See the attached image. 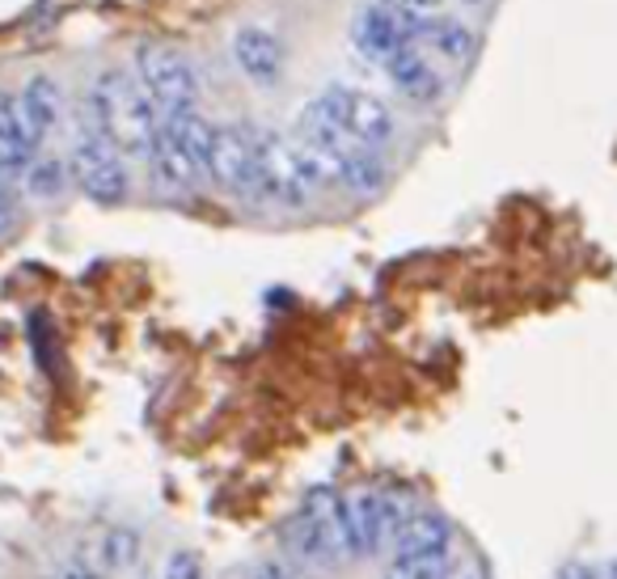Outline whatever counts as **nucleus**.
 Instances as JSON below:
<instances>
[{
  "label": "nucleus",
  "instance_id": "nucleus-16",
  "mask_svg": "<svg viewBox=\"0 0 617 579\" xmlns=\"http://www.w3.org/2000/svg\"><path fill=\"white\" fill-rule=\"evenodd\" d=\"M393 554H453V525L440 512H415L393 541Z\"/></svg>",
  "mask_w": 617,
  "mask_h": 579
},
{
  "label": "nucleus",
  "instance_id": "nucleus-18",
  "mask_svg": "<svg viewBox=\"0 0 617 579\" xmlns=\"http://www.w3.org/2000/svg\"><path fill=\"white\" fill-rule=\"evenodd\" d=\"M453 554H393L381 579H444Z\"/></svg>",
  "mask_w": 617,
  "mask_h": 579
},
{
  "label": "nucleus",
  "instance_id": "nucleus-27",
  "mask_svg": "<svg viewBox=\"0 0 617 579\" xmlns=\"http://www.w3.org/2000/svg\"><path fill=\"white\" fill-rule=\"evenodd\" d=\"M605 579H617V563H609V571H605Z\"/></svg>",
  "mask_w": 617,
  "mask_h": 579
},
{
  "label": "nucleus",
  "instance_id": "nucleus-10",
  "mask_svg": "<svg viewBox=\"0 0 617 579\" xmlns=\"http://www.w3.org/2000/svg\"><path fill=\"white\" fill-rule=\"evenodd\" d=\"M398 13H402V26H406L411 42H415L424 55L444 60V64H465V60H469L474 35H469L465 22L440 17V13H415V9H406V4H398Z\"/></svg>",
  "mask_w": 617,
  "mask_h": 579
},
{
  "label": "nucleus",
  "instance_id": "nucleus-1",
  "mask_svg": "<svg viewBox=\"0 0 617 579\" xmlns=\"http://www.w3.org/2000/svg\"><path fill=\"white\" fill-rule=\"evenodd\" d=\"M85 127L102 131L123 156H144L153 153L156 131H161V111L153 98L144 93V85L127 68H111L89 85L85 93Z\"/></svg>",
  "mask_w": 617,
  "mask_h": 579
},
{
  "label": "nucleus",
  "instance_id": "nucleus-25",
  "mask_svg": "<svg viewBox=\"0 0 617 579\" xmlns=\"http://www.w3.org/2000/svg\"><path fill=\"white\" fill-rule=\"evenodd\" d=\"M393 4H406V9H415V13H440V9H444V0H393Z\"/></svg>",
  "mask_w": 617,
  "mask_h": 579
},
{
  "label": "nucleus",
  "instance_id": "nucleus-17",
  "mask_svg": "<svg viewBox=\"0 0 617 579\" xmlns=\"http://www.w3.org/2000/svg\"><path fill=\"white\" fill-rule=\"evenodd\" d=\"M68 182H73V178H68V161H60L55 153L42 149V153L30 161V169L22 174L17 187H26V194H35V199H60Z\"/></svg>",
  "mask_w": 617,
  "mask_h": 579
},
{
  "label": "nucleus",
  "instance_id": "nucleus-26",
  "mask_svg": "<svg viewBox=\"0 0 617 579\" xmlns=\"http://www.w3.org/2000/svg\"><path fill=\"white\" fill-rule=\"evenodd\" d=\"M60 579H98V576H93L89 567H80V563H77V567H68V571H64Z\"/></svg>",
  "mask_w": 617,
  "mask_h": 579
},
{
  "label": "nucleus",
  "instance_id": "nucleus-20",
  "mask_svg": "<svg viewBox=\"0 0 617 579\" xmlns=\"http://www.w3.org/2000/svg\"><path fill=\"white\" fill-rule=\"evenodd\" d=\"M161 579H203V563L194 550H178L165 558V576Z\"/></svg>",
  "mask_w": 617,
  "mask_h": 579
},
{
  "label": "nucleus",
  "instance_id": "nucleus-11",
  "mask_svg": "<svg viewBox=\"0 0 617 579\" xmlns=\"http://www.w3.org/2000/svg\"><path fill=\"white\" fill-rule=\"evenodd\" d=\"M351 39H355V47H360L373 64H386L398 51L415 47L411 35H406V26H402V13H398L393 0H373V4H364V9L355 13V22H351Z\"/></svg>",
  "mask_w": 617,
  "mask_h": 579
},
{
  "label": "nucleus",
  "instance_id": "nucleus-7",
  "mask_svg": "<svg viewBox=\"0 0 617 579\" xmlns=\"http://www.w3.org/2000/svg\"><path fill=\"white\" fill-rule=\"evenodd\" d=\"M313 115H322L330 127H339L348 140L355 144H368V149H381L393 140V111L377 93L368 89H351V85H330L322 89L313 102H308Z\"/></svg>",
  "mask_w": 617,
  "mask_h": 579
},
{
  "label": "nucleus",
  "instance_id": "nucleus-22",
  "mask_svg": "<svg viewBox=\"0 0 617 579\" xmlns=\"http://www.w3.org/2000/svg\"><path fill=\"white\" fill-rule=\"evenodd\" d=\"M444 579H482V571H478V563H474V558H453V563H449V576Z\"/></svg>",
  "mask_w": 617,
  "mask_h": 579
},
{
  "label": "nucleus",
  "instance_id": "nucleus-15",
  "mask_svg": "<svg viewBox=\"0 0 617 579\" xmlns=\"http://www.w3.org/2000/svg\"><path fill=\"white\" fill-rule=\"evenodd\" d=\"M381 73L398 85V93H402V98H411V102H419V106L436 102V98H440V89H444V80H440V73H436V64L427 60L419 47L398 51L393 60L381 64Z\"/></svg>",
  "mask_w": 617,
  "mask_h": 579
},
{
  "label": "nucleus",
  "instance_id": "nucleus-13",
  "mask_svg": "<svg viewBox=\"0 0 617 579\" xmlns=\"http://www.w3.org/2000/svg\"><path fill=\"white\" fill-rule=\"evenodd\" d=\"M42 149L35 144L26 118H22V106H17V93H4L0 89V174L9 182H22V174L30 169V161L39 156Z\"/></svg>",
  "mask_w": 617,
  "mask_h": 579
},
{
  "label": "nucleus",
  "instance_id": "nucleus-6",
  "mask_svg": "<svg viewBox=\"0 0 617 579\" xmlns=\"http://www.w3.org/2000/svg\"><path fill=\"white\" fill-rule=\"evenodd\" d=\"M68 178H73V187L80 194H89L102 207H118L127 199V191H131L127 156L118 153L102 131H93L85 123L77 127L73 149H68Z\"/></svg>",
  "mask_w": 617,
  "mask_h": 579
},
{
  "label": "nucleus",
  "instance_id": "nucleus-14",
  "mask_svg": "<svg viewBox=\"0 0 617 579\" xmlns=\"http://www.w3.org/2000/svg\"><path fill=\"white\" fill-rule=\"evenodd\" d=\"M232 64L254 85H275L284 73V47L263 26H241L232 35Z\"/></svg>",
  "mask_w": 617,
  "mask_h": 579
},
{
  "label": "nucleus",
  "instance_id": "nucleus-2",
  "mask_svg": "<svg viewBox=\"0 0 617 579\" xmlns=\"http://www.w3.org/2000/svg\"><path fill=\"white\" fill-rule=\"evenodd\" d=\"M250 140H254V203L305 207L322 187V174L313 169L305 149L259 123H250Z\"/></svg>",
  "mask_w": 617,
  "mask_h": 579
},
{
  "label": "nucleus",
  "instance_id": "nucleus-5",
  "mask_svg": "<svg viewBox=\"0 0 617 579\" xmlns=\"http://www.w3.org/2000/svg\"><path fill=\"white\" fill-rule=\"evenodd\" d=\"M415 516L411 500L389 487H360L343 495V525H348V558H373L398 541L402 525Z\"/></svg>",
  "mask_w": 617,
  "mask_h": 579
},
{
  "label": "nucleus",
  "instance_id": "nucleus-12",
  "mask_svg": "<svg viewBox=\"0 0 617 579\" xmlns=\"http://www.w3.org/2000/svg\"><path fill=\"white\" fill-rule=\"evenodd\" d=\"M17 106H22V118H26V127H30L39 149H47V140L68 123V98H64V89L51 77L26 80V89L17 93Z\"/></svg>",
  "mask_w": 617,
  "mask_h": 579
},
{
  "label": "nucleus",
  "instance_id": "nucleus-4",
  "mask_svg": "<svg viewBox=\"0 0 617 579\" xmlns=\"http://www.w3.org/2000/svg\"><path fill=\"white\" fill-rule=\"evenodd\" d=\"M212 127L207 118H199L194 111L182 115H161V131H156V144L149 153V169H153L156 187L161 191H191L207 165V144H212Z\"/></svg>",
  "mask_w": 617,
  "mask_h": 579
},
{
  "label": "nucleus",
  "instance_id": "nucleus-21",
  "mask_svg": "<svg viewBox=\"0 0 617 579\" xmlns=\"http://www.w3.org/2000/svg\"><path fill=\"white\" fill-rule=\"evenodd\" d=\"M13 221H17V194H13V182L0 174V232L13 229Z\"/></svg>",
  "mask_w": 617,
  "mask_h": 579
},
{
  "label": "nucleus",
  "instance_id": "nucleus-3",
  "mask_svg": "<svg viewBox=\"0 0 617 579\" xmlns=\"http://www.w3.org/2000/svg\"><path fill=\"white\" fill-rule=\"evenodd\" d=\"M288 550L308 567H339L348 558V525H343V495L335 487H313L284 529Z\"/></svg>",
  "mask_w": 617,
  "mask_h": 579
},
{
  "label": "nucleus",
  "instance_id": "nucleus-9",
  "mask_svg": "<svg viewBox=\"0 0 617 579\" xmlns=\"http://www.w3.org/2000/svg\"><path fill=\"white\" fill-rule=\"evenodd\" d=\"M203 174L237 199H254V140L250 123H216Z\"/></svg>",
  "mask_w": 617,
  "mask_h": 579
},
{
  "label": "nucleus",
  "instance_id": "nucleus-19",
  "mask_svg": "<svg viewBox=\"0 0 617 579\" xmlns=\"http://www.w3.org/2000/svg\"><path fill=\"white\" fill-rule=\"evenodd\" d=\"M136 554H140V541L131 529H115V533H106L102 541V563H106V571H127L131 563H136Z\"/></svg>",
  "mask_w": 617,
  "mask_h": 579
},
{
  "label": "nucleus",
  "instance_id": "nucleus-8",
  "mask_svg": "<svg viewBox=\"0 0 617 579\" xmlns=\"http://www.w3.org/2000/svg\"><path fill=\"white\" fill-rule=\"evenodd\" d=\"M136 80L144 85V93L153 98V106L161 115H182V111H194L199 102V73L194 64L174 51V47H161V42H144L136 47Z\"/></svg>",
  "mask_w": 617,
  "mask_h": 579
},
{
  "label": "nucleus",
  "instance_id": "nucleus-24",
  "mask_svg": "<svg viewBox=\"0 0 617 579\" xmlns=\"http://www.w3.org/2000/svg\"><path fill=\"white\" fill-rule=\"evenodd\" d=\"M558 579H605L596 567H588V563H571V567H563Z\"/></svg>",
  "mask_w": 617,
  "mask_h": 579
},
{
  "label": "nucleus",
  "instance_id": "nucleus-23",
  "mask_svg": "<svg viewBox=\"0 0 617 579\" xmlns=\"http://www.w3.org/2000/svg\"><path fill=\"white\" fill-rule=\"evenodd\" d=\"M250 579H297V576H292L284 563L267 558V563H259V567H254V576H250Z\"/></svg>",
  "mask_w": 617,
  "mask_h": 579
}]
</instances>
